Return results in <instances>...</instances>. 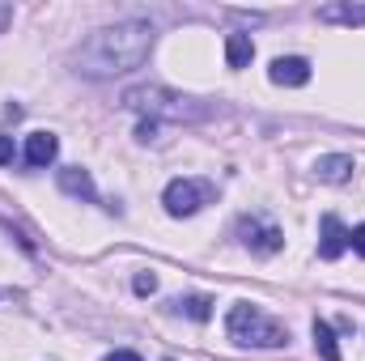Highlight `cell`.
<instances>
[{"mask_svg": "<svg viewBox=\"0 0 365 361\" xmlns=\"http://www.w3.org/2000/svg\"><path fill=\"white\" fill-rule=\"evenodd\" d=\"M242 243L247 247H255V251H264V255H272V251H280V243H284V234L276 230L272 221H259V217H247L242 221Z\"/></svg>", "mask_w": 365, "mask_h": 361, "instance_id": "cell-7", "label": "cell"}, {"mask_svg": "<svg viewBox=\"0 0 365 361\" xmlns=\"http://www.w3.org/2000/svg\"><path fill=\"white\" fill-rule=\"evenodd\" d=\"M9 17H13V9H0V26H4V21H9Z\"/></svg>", "mask_w": 365, "mask_h": 361, "instance_id": "cell-19", "label": "cell"}, {"mask_svg": "<svg viewBox=\"0 0 365 361\" xmlns=\"http://www.w3.org/2000/svg\"><path fill=\"white\" fill-rule=\"evenodd\" d=\"M349 247H353V251H357V255L365 260V225H357V230H349Z\"/></svg>", "mask_w": 365, "mask_h": 361, "instance_id": "cell-15", "label": "cell"}, {"mask_svg": "<svg viewBox=\"0 0 365 361\" xmlns=\"http://www.w3.org/2000/svg\"><path fill=\"white\" fill-rule=\"evenodd\" d=\"M102 361H140V353H132V349H115V353H106Z\"/></svg>", "mask_w": 365, "mask_h": 361, "instance_id": "cell-17", "label": "cell"}, {"mask_svg": "<svg viewBox=\"0 0 365 361\" xmlns=\"http://www.w3.org/2000/svg\"><path fill=\"white\" fill-rule=\"evenodd\" d=\"M123 106H128V111H145V115H153V123H158V119H195V115H200V111L191 106V98H179V93L162 90V86L128 90L123 93Z\"/></svg>", "mask_w": 365, "mask_h": 361, "instance_id": "cell-3", "label": "cell"}, {"mask_svg": "<svg viewBox=\"0 0 365 361\" xmlns=\"http://www.w3.org/2000/svg\"><path fill=\"white\" fill-rule=\"evenodd\" d=\"M310 336H314V353L323 361H340V345H336V332L323 323V319H314V327H310Z\"/></svg>", "mask_w": 365, "mask_h": 361, "instance_id": "cell-13", "label": "cell"}, {"mask_svg": "<svg viewBox=\"0 0 365 361\" xmlns=\"http://www.w3.org/2000/svg\"><path fill=\"white\" fill-rule=\"evenodd\" d=\"M251 60H255L251 34H230V39H225V64H230V68H247Z\"/></svg>", "mask_w": 365, "mask_h": 361, "instance_id": "cell-12", "label": "cell"}, {"mask_svg": "<svg viewBox=\"0 0 365 361\" xmlns=\"http://www.w3.org/2000/svg\"><path fill=\"white\" fill-rule=\"evenodd\" d=\"M60 187H64L68 195H77V200H93V195H98L90 171H81V166H64V171H60Z\"/></svg>", "mask_w": 365, "mask_h": 361, "instance_id": "cell-10", "label": "cell"}, {"mask_svg": "<svg viewBox=\"0 0 365 361\" xmlns=\"http://www.w3.org/2000/svg\"><path fill=\"white\" fill-rule=\"evenodd\" d=\"M319 255L323 260H340L344 255V247H349V230H344V221L336 217V213H327L323 221H319Z\"/></svg>", "mask_w": 365, "mask_h": 361, "instance_id": "cell-5", "label": "cell"}, {"mask_svg": "<svg viewBox=\"0 0 365 361\" xmlns=\"http://www.w3.org/2000/svg\"><path fill=\"white\" fill-rule=\"evenodd\" d=\"M268 77H272V86H289V90H297V86L310 81V60H302V56H280V60H272Z\"/></svg>", "mask_w": 365, "mask_h": 361, "instance_id": "cell-6", "label": "cell"}, {"mask_svg": "<svg viewBox=\"0 0 365 361\" xmlns=\"http://www.w3.org/2000/svg\"><path fill=\"white\" fill-rule=\"evenodd\" d=\"M153 289H158V280H153V276H145V272H140V276H136V293H153Z\"/></svg>", "mask_w": 365, "mask_h": 361, "instance_id": "cell-18", "label": "cell"}, {"mask_svg": "<svg viewBox=\"0 0 365 361\" xmlns=\"http://www.w3.org/2000/svg\"><path fill=\"white\" fill-rule=\"evenodd\" d=\"M56 153H60V141H56L51 132H34V136L26 141V162H30V166H38V171H43V166H51V162H56Z\"/></svg>", "mask_w": 365, "mask_h": 361, "instance_id": "cell-8", "label": "cell"}, {"mask_svg": "<svg viewBox=\"0 0 365 361\" xmlns=\"http://www.w3.org/2000/svg\"><path fill=\"white\" fill-rule=\"evenodd\" d=\"M230 340H238V345H255V349H280V345H289V332L272 323L259 306H251V302H238L234 310H230Z\"/></svg>", "mask_w": 365, "mask_h": 361, "instance_id": "cell-2", "label": "cell"}, {"mask_svg": "<svg viewBox=\"0 0 365 361\" xmlns=\"http://www.w3.org/2000/svg\"><path fill=\"white\" fill-rule=\"evenodd\" d=\"M13 162V136H0V166Z\"/></svg>", "mask_w": 365, "mask_h": 361, "instance_id": "cell-16", "label": "cell"}, {"mask_svg": "<svg viewBox=\"0 0 365 361\" xmlns=\"http://www.w3.org/2000/svg\"><path fill=\"white\" fill-rule=\"evenodd\" d=\"M204 200H208V187L195 183V179H175L166 187V195H162V204H166L170 217H191V213H200Z\"/></svg>", "mask_w": 365, "mask_h": 361, "instance_id": "cell-4", "label": "cell"}, {"mask_svg": "<svg viewBox=\"0 0 365 361\" xmlns=\"http://www.w3.org/2000/svg\"><path fill=\"white\" fill-rule=\"evenodd\" d=\"M175 306L182 315H191V319H208V298H179Z\"/></svg>", "mask_w": 365, "mask_h": 361, "instance_id": "cell-14", "label": "cell"}, {"mask_svg": "<svg viewBox=\"0 0 365 361\" xmlns=\"http://www.w3.org/2000/svg\"><path fill=\"white\" fill-rule=\"evenodd\" d=\"M314 175L323 183H344L353 175V158H344V153H331V158H319L314 162Z\"/></svg>", "mask_w": 365, "mask_h": 361, "instance_id": "cell-11", "label": "cell"}, {"mask_svg": "<svg viewBox=\"0 0 365 361\" xmlns=\"http://www.w3.org/2000/svg\"><path fill=\"white\" fill-rule=\"evenodd\" d=\"M319 21H331V26H365V4H323L319 9Z\"/></svg>", "mask_w": 365, "mask_h": 361, "instance_id": "cell-9", "label": "cell"}, {"mask_svg": "<svg viewBox=\"0 0 365 361\" xmlns=\"http://www.w3.org/2000/svg\"><path fill=\"white\" fill-rule=\"evenodd\" d=\"M153 51V26L149 21H115L93 30L90 39L77 47L73 64L90 81H115L132 68H140Z\"/></svg>", "mask_w": 365, "mask_h": 361, "instance_id": "cell-1", "label": "cell"}]
</instances>
